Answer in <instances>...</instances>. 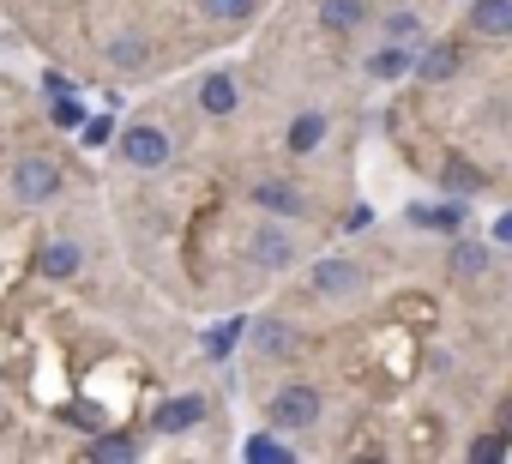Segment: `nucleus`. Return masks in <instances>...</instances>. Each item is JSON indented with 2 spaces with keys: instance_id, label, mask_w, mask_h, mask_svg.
Listing matches in <instances>:
<instances>
[{
  "instance_id": "6ab92c4d",
  "label": "nucleus",
  "mask_w": 512,
  "mask_h": 464,
  "mask_svg": "<svg viewBox=\"0 0 512 464\" xmlns=\"http://www.w3.org/2000/svg\"><path fill=\"white\" fill-rule=\"evenodd\" d=\"M145 61H151L145 37H133V31H127V37H115V43H109V67H115V73H139Z\"/></svg>"
},
{
  "instance_id": "cd10ccee",
  "label": "nucleus",
  "mask_w": 512,
  "mask_h": 464,
  "mask_svg": "<svg viewBox=\"0 0 512 464\" xmlns=\"http://www.w3.org/2000/svg\"><path fill=\"white\" fill-rule=\"evenodd\" d=\"M368 223H374V211H368V205H356V211L344 217V229H368Z\"/></svg>"
},
{
  "instance_id": "423d86ee",
  "label": "nucleus",
  "mask_w": 512,
  "mask_h": 464,
  "mask_svg": "<svg viewBox=\"0 0 512 464\" xmlns=\"http://www.w3.org/2000/svg\"><path fill=\"white\" fill-rule=\"evenodd\" d=\"M308 284H314V296H326V302H344V296H356V290L368 284V272H362L356 260H314Z\"/></svg>"
},
{
  "instance_id": "0eeeda50",
  "label": "nucleus",
  "mask_w": 512,
  "mask_h": 464,
  "mask_svg": "<svg viewBox=\"0 0 512 464\" xmlns=\"http://www.w3.org/2000/svg\"><path fill=\"white\" fill-rule=\"evenodd\" d=\"M446 272H452L458 284H482V278L494 272V254H488L476 236H458V242L446 248Z\"/></svg>"
},
{
  "instance_id": "20e7f679",
  "label": "nucleus",
  "mask_w": 512,
  "mask_h": 464,
  "mask_svg": "<svg viewBox=\"0 0 512 464\" xmlns=\"http://www.w3.org/2000/svg\"><path fill=\"white\" fill-rule=\"evenodd\" d=\"M247 199L260 205L266 217H284V223H296V217H308V211H314V205H308V193H302L296 181H278V175L253 181V187H247Z\"/></svg>"
},
{
  "instance_id": "6e6552de",
  "label": "nucleus",
  "mask_w": 512,
  "mask_h": 464,
  "mask_svg": "<svg viewBox=\"0 0 512 464\" xmlns=\"http://www.w3.org/2000/svg\"><path fill=\"white\" fill-rule=\"evenodd\" d=\"M470 37H488V43H506L512 37V0H470L464 13Z\"/></svg>"
},
{
  "instance_id": "4468645a",
  "label": "nucleus",
  "mask_w": 512,
  "mask_h": 464,
  "mask_svg": "<svg viewBox=\"0 0 512 464\" xmlns=\"http://www.w3.org/2000/svg\"><path fill=\"white\" fill-rule=\"evenodd\" d=\"M368 73H374V79H404V73H416V43H386V49H374V55H368Z\"/></svg>"
},
{
  "instance_id": "7ed1b4c3",
  "label": "nucleus",
  "mask_w": 512,
  "mask_h": 464,
  "mask_svg": "<svg viewBox=\"0 0 512 464\" xmlns=\"http://www.w3.org/2000/svg\"><path fill=\"white\" fill-rule=\"evenodd\" d=\"M61 187H67V175H61V163H55V157L31 151V157H19V163H13V193H19V205H49Z\"/></svg>"
},
{
  "instance_id": "1a4fd4ad",
  "label": "nucleus",
  "mask_w": 512,
  "mask_h": 464,
  "mask_svg": "<svg viewBox=\"0 0 512 464\" xmlns=\"http://www.w3.org/2000/svg\"><path fill=\"white\" fill-rule=\"evenodd\" d=\"M79 266H85V248H79L73 236H55V242L37 254V272H43L49 284H67V278H79Z\"/></svg>"
},
{
  "instance_id": "2eb2a0df",
  "label": "nucleus",
  "mask_w": 512,
  "mask_h": 464,
  "mask_svg": "<svg viewBox=\"0 0 512 464\" xmlns=\"http://www.w3.org/2000/svg\"><path fill=\"white\" fill-rule=\"evenodd\" d=\"M247 338H253V350H260V362H266V356H290V350H296L290 320H260V326H247Z\"/></svg>"
},
{
  "instance_id": "a878e982",
  "label": "nucleus",
  "mask_w": 512,
  "mask_h": 464,
  "mask_svg": "<svg viewBox=\"0 0 512 464\" xmlns=\"http://www.w3.org/2000/svg\"><path fill=\"white\" fill-rule=\"evenodd\" d=\"M109 139H115V121H109V115L85 121V145H91V151H97V145H109Z\"/></svg>"
},
{
  "instance_id": "f3484780",
  "label": "nucleus",
  "mask_w": 512,
  "mask_h": 464,
  "mask_svg": "<svg viewBox=\"0 0 512 464\" xmlns=\"http://www.w3.org/2000/svg\"><path fill=\"white\" fill-rule=\"evenodd\" d=\"M404 223H416V229H464V199L458 205H410Z\"/></svg>"
},
{
  "instance_id": "39448f33",
  "label": "nucleus",
  "mask_w": 512,
  "mask_h": 464,
  "mask_svg": "<svg viewBox=\"0 0 512 464\" xmlns=\"http://www.w3.org/2000/svg\"><path fill=\"white\" fill-rule=\"evenodd\" d=\"M247 260L260 266V272H290V266H296V236L284 229V217H278V223H266V229H253Z\"/></svg>"
},
{
  "instance_id": "c756f323",
  "label": "nucleus",
  "mask_w": 512,
  "mask_h": 464,
  "mask_svg": "<svg viewBox=\"0 0 512 464\" xmlns=\"http://www.w3.org/2000/svg\"><path fill=\"white\" fill-rule=\"evenodd\" d=\"M506 422H512V404H506ZM506 434H512V428H506Z\"/></svg>"
},
{
  "instance_id": "f257e3e1",
  "label": "nucleus",
  "mask_w": 512,
  "mask_h": 464,
  "mask_svg": "<svg viewBox=\"0 0 512 464\" xmlns=\"http://www.w3.org/2000/svg\"><path fill=\"white\" fill-rule=\"evenodd\" d=\"M320 410H326V398H320V386H308V380H290V386H278V392L266 398V422H272L278 434H302V428H314Z\"/></svg>"
},
{
  "instance_id": "c85d7f7f",
  "label": "nucleus",
  "mask_w": 512,
  "mask_h": 464,
  "mask_svg": "<svg viewBox=\"0 0 512 464\" xmlns=\"http://www.w3.org/2000/svg\"><path fill=\"white\" fill-rule=\"evenodd\" d=\"M494 236H500V242H512V211H500V217H494Z\"/></svg>"
},
{
  "instance_id": "bb28decb",
  "label": "nucleus",
  "mask_w": 512,
  "mask_h": 464,
  "mask_svg": "<svg viewBox=\"0 0 512 464\" xmlns=\"http://www.w3.org/2000/svg\"><path fill=\"white\" fill-rule=\"evenodd\" d=\"M43 91H49V97H79V85H73L67 73H43Z\"/></svg>"
},
{
  "instance_id": "f8f14e48",
  "label": "nucleus",
  "mask_w": 512,
  "mask_h": 464,
  "mask_svg": "<svg viewBox=\"0 0 512 464\" xmlns=\"http://www.w3.org/2000/svg\"><path fill=\"white\" fill-rule=\"evenodd\" d=\"M235 103H241V91H235V79H229V73H205V79H199V109H205L211 121L235 115Z\"/></svg>"
},
{
  "instance_id": "dca6fc26",
  "label": "nucleus",
  "mask_w": 512,
  "mask_h": 464,
  "mask_svg": "<svg viewBox=\"0 0 512 464\" xmlns=\"http://www.w3.org/2000/svg\"><path fill=\"white\" fill-rule=\"evenodd\" d=\"M458 73V43H434L428 55H416V79L422 85H440V79H452Z\"/></svg>"
},
{
  "instance_id": "ddd939ff",
  "label": "nucleus",
  "mask_w": 512,
  "mask_h": 464,
  "mask_svg": "<svg viewBox=\"0 0 512 464\" xmlns=\"http://www.w3.org/2000/svg\"><path fill=\"white\" fill-rule=\"evenodd\" d=\"M284 145H290V157H314V151L326 145V115H320V109H302V115L290 121V139H284Z\"/></svg>"
},
{
  "instance_id": "9b49d317",
  "label": "nucleus",
  "mask_w": 512,
  "mask_h": 464,
  "mask_svg": "<svg viewBox=\"0 0 512 464\" xmlns=\"http://www.w3.org/2000/svg\"><path fill=\"white\" fill-rule=\"evenodd\" d=\"M320 31H332V37H350V31H362L368 25V0H320Z\"/></svg>"
},
{
  "instance_id": "9d476101",
  "label": "nucleus",
  "mask_w": 512,
  "mask_h": 464,
  "mask_svg": "<svg viewBox=\"0 0 512 464\" xmlns=\"http://www.w3.org/2000/svg\"><path fill=\"white\" fill-rule=\"evenodd\" d=\"M151 422H157V434H187V428H199V422H205V398H199V392H181V398H163Z\"/></svg>"
},
{
  "instance_id": "5701e85b",
  "label": "nucleus",
  "mask_w": 512,
  "mask_h": 464,
  "mask_svg": "<svg viewBox=\"0 0 512 464\" xmlns=\"http://www.w3.org/2000/svg\"><path fill=\"white\" fill-rule=\"evenodd\" d=\"M133 452H139L133 434H97L91 440V458H133Z\"/></svg>"
},
{
  "instance_id": "393cba45",
  "label": "nucleus",
  "mask_w": 512,
  "mask_h": 464,
  "mask_svg": "<svg viewBox=\"0 0 512 464\" xmlns=\"http://www.w3.org/2000/svg\"><path fill=\"white\" fill-rule=\"evenodd\" d=\"M49 115H55V127H85L79 97H49Z\"/></svg>"
},
{
  "instance_id": "b1692460",
  "label": "nucleus",
  "mask_w": 512,
  "mask_h": 464,
  "mask_svg": "<svg viewBox=\"0 0 512 464\" xmlns=\"http://www.w3.org/2000/svg\"><path fill=\"white\" fill-rule=\"evenodd\" d=\"M446 187H452V193H482V175H476L464 157H452V163H446Z\"/></svg>"
},
{
  "instance_id": "4be33fe9",
  "label": "nucleus",
  "mask_w": 512,
  "mask_h": 464,
  "mask_svg": "<svg viewBox=\"0 0 512 464\" xmlns=\"http://www.w3.org/2000/svg\"><path fill=\"white\" fill-rule=\"evenodd\" d=\"M386 43H422V19L416 13H386Z\"/></svg>"
},
{
  "instance_id": "f03ea898",
  "label": "nucleus",
  "mask_w": 512,
  "mask_h": 464,
  "mask_svg": "<svg viewBox=\"0 0 512 464\" xmlns=\"http://www.w3.org/2000/svg\"><path fill=\"white\" fill-rule=\"evenodd\" d=\"M115 151H121V163H133V169H163V163L175 157V133L157 127V121H133V127H121Z\"/></svg>"
},
{
  "instance_id": "aec40b11",
  "label": "nucleus",
  "mask_w": 512,
  "mask_h": 464,
  "mask_svg": "<svg viewBox=\"0 0 512 464\" xmlns=\"http://www.w3.org/2000/svg\"><path fill=\"white\" fill-rule=\"evenodd\" d=\"M241 452H247V464H290V458H296V452L278 440V428H272V434H253Z\"/></svg>"
},
{
  "instance_id": "a211bd4d",
  "label": "nucleus",
  "mask_w": 512,
  "mask_h": 464,
  "mask_svg": "<svg viewBox=\"0 0 512 464\" xmlns=\"http://www.w3.org/2000/svg\"><path fill=\"white\" fill-rule=\"evenodd\" d=\"M241 332H247V320H241V314H229V320H217V326H211V332L199 338V350H205L211 362H223V356H229V350L241 344Z\"/></svg>"
},
{
  "instance_id": "412c9836",
  "label": "nucleus",
  "mask_w": 512,
  "mask_h": 464,
  "mask_svg": "<svg viewBox=\"0 0 512 464\" xmlns=\"http://www.w3.org/2000/svg\"><path fill=\"white\" fill-rule=\"evenodd\" d=\"M199 7H205L217 25H247L253 13H260V0H199Z\"/></svg>"
}]
</instances>
